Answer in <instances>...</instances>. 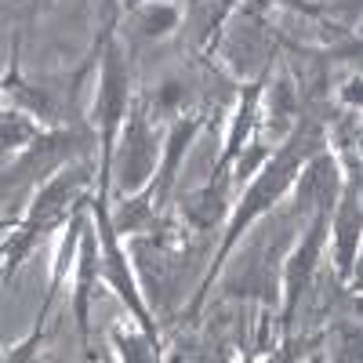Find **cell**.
Wrapping results in <instances>:
<instances>
[{
	"instance_id": "cell-15",
	"label": "cell",
	"mask_w": 363,
	"mask_h": 363,
	"mask_svg": "<svg viewBox=\"0 0 363 363\" xmlns=\"http://www.w3.org/2000/svg\"><path fill=\"white\" fill-rule=\"evenodd\" d=\"M272 109H277L280 116H287V113L294 109V95H291L287 84H277V102H272Z\"/></svg>"
},
{
	"instance_id": "cell-4",
	"label": "cell",
	"mask_w": 363,
	"mask_h": 363,
	"mask_svg": "<svg viewBox=\"0 0 363 363\" xmlns=\"http://www.w3.org/2000/svg\"><path fill=\"white\" fill-rule=\"evenodd\" d=\"M116 174L124 193L142 189L145 178L153 174V138H149L142 116H131V124L124 128V149L116 157Z\"/></svg>"
},
{
	"instance_id": "cell-13",
	"label": "cell",
	"mask_w": 363,
	"mask_h": 363,
	"mask_svg": "<svg viewBox=\"0 0 363 363\" xmlns=\"http://www.w3.org/2000/svg\"><path fill=\"white\" fill-rule=\"evenodd\" d=\"M182 102V84L178 80H167L164 87H160V95H157V106L160 109H174Z\"/></svg>"
},
{
	"instance_id": "cell-18",
	"label": "cell",
	"mask_w": 363,
	"mask_h": 363,
	"mask_svg": "<svg viewBox=\"0 0 363 363\" xmlns=\"http://www.w3.org/2000/svg\"><path fill=\"white\" fill-rule=\"evenodd\" d=\"M359 309H363V301H359Z\"/></svg>"
},
{
	"instance_id": "cell-8",
	"label": "cell",
	"mask_w": 363,
	"mask_h": 363,
	"mask_svg": "<svg viewBox=\"0 0 363 363\" xmlns=\"http://www.w3.org/2000/svg\"><path fill=\"white\" fill-rule=\"evenodd\" d=\"M258 95H262V84H251V87H247V95H244V102H240V109H236V124H233V135H229V145H225L222 167L233 164V160L240 157V149H244V138H247L251 128H255V106H258Z\"/></svg>"
},
{
	"instance_id": "cell-6",
	"label": "cell",
	"mask_w": 363,
	"mask_h": 363,
	"mask_svg": "<svg viewBox=\"0 0 363 363\" xmlns=\"http://www.w3.org/2000/svg\"><path fill=\"white\" fill-rule=\"evenodd\" d=\"M87 182V174L84 171H73V174H58L55 182H48L44 186V193L37 196V203H33V211H29V222H26V233L29 236H37V229H40V222H48V218H55V211L62 207V203H69V196Z\"/></svg>"
},
{
	"instance_id": "cell-5",
	"label": "cell",
	"mask_w": 363,
	"mask_h": 363,
	"mask_svg": "<svg viewBox=\"0 0 363 363\" xmlns=\"http://www.w3.org/2000/svg\"><path fill=\"white\" fill-rule=\"evenodd\" d=\"M323 236H327V211H320V218L313 222L309 236L301 240V247L294 251V258L287 262V320L294 316V306H298V298L301 291H306L309 277H313V269H316V258H320V247H323Z\"/></svg>"
},
{
	"instance_id": "cell-12",
	"label": "cell",
	"mask_w": 363,
	"mask_h": 363,
	"mask_svg": "<svg viewBox=\"0 0 363 363\" xmlns=\"http://www.w3.org/2000/svg\"><path fill=\"white\" fill-rule=\"evenodd\" d=\"M178 22V11L174 8H145L142 11V33L145 37H160V33H171V26Z\"/></svg>"
},
{
	"instance_id": "cell-10",
	"label": "cell",
	"mask_w": 363,
	"mask_h": 363,
	"mask_svg": "<svg viewBox=\"0 0 363 363\" xmlns=\"http://www.w3.org/2000/svg\"><path fill=\"white\" fill-rule=\"evenodd\" d=\"M95 284V236H84L80 244V280H77V327L80 338H87V294Z\"/></svg>"
},
{
	"instance_id": "cell-2",
	"label": "cell",
	"mask_w": 363,
	"mask_h": 363,
	"mask_svg": "<svg viewBox=\"0 0 363 363\" xmlns=\"http://www.w3.org/2000/svg\"><path fill=\"white\" fill-rule=\"evenodd\" d=\"M95 207V215H99V229H102V247H106V272H109V284H113V291L128 301V309L135 313V320L142 323V330L149 335V342L157 345V327H153V320H149V313H145V306H142V298H138V291H135V280H131V269H128V258H124V251H120V244H116V236H113V229H109V215H106V193L91 203Z\"/></svg>"
},
{
	"instance_id": "cell-16",
	"label": "cell",
	"mask_w": 363,
	"mask_h": 363,
	"mask_svg": "<svg viewBox=\"0 0 363 363\" xmlns=\"http://www.w3.org/2000/svg\"><path fill=\"white\" fill-rule=\"evenodd\" d=\"M342 95H345V102H352V106H363V80H349Z\"/></svg>"
},
{
	"instance_id": "cell-11",
	"label": "cell",
	"mask_w": 363,
	"mask_h": 363,
	"mask_svg": "<svg viewBox=\"0 0 363 363\" xmlns=\"http://www.w3.org/2000/svg\"><path fill=\"white\" fill-rule=\"evenodd\" d=\"M215 200H218V186L196 193V196L186 203V218L196 222V225H211V222H215V215H218V203H215Z\"/></svg>"
},
{
	"instance_id": "cell-3",
	"label": "cell",
	"mask_w": 363,
	"mask_h": 363,
	"mask_svg": "<svg viewBox=\"0 0 363 363\" xmlns=\"http://www.w3.org/2000/svg\"><path fill=\"white\" fill-rule=\"evenodd\" d=\"M124 102H128V69L124 58H120V48L109 44L106 48V66H102V91H99V120H102V189H106V167H109V149L116 138V124L124 116Z\"/></svg>"
},
{
	"instance_id": "cell-9",
	"label": "cell",
	"mask_w": 363,
	"mask_h": 363,
	"mask_svg": "<svg viewBox=\"0 0 363 363\" xmlns=\"http://www.w3.org/2000/svg\"><path fill=\"white\" fill-rule=\"evenodd\" d=\"M196 120H182V124L171 128V138H167V157H164V167H160V196L171 189V182H174V171L182 164V153H186V145L193 142L196 135Z\"/></svg>"
},
{
	"instance_id": "cell-1",
	"label": "cell",
	"mask_w": 363,
	"mask_h": 363,
	"mask_svg": "<svg viewBox=\"0 0 363 363\" xmlns=\"http://www.w3.org/2000/svg\"><path fill=\"white\" fill-rule=\"evenodd\" d=\"M298 153H301V138H291V142L284 145V153L262 167V174L255 178V186L244 193V200H240L236 215H233V222H229L225 244H222V251H218V265H222V262H225V255L236 247L240 233H244V229L262 215V211H265L269 203H277V196L291 186V178H294V171H298Z\"/></svg>"
},
{
	"instance_id": "cell-14",
	"label": "cell",
	"mask_w": 363,
	"mask_h": 363,
	"mask_svg": "<svg viewBox=\"0 0 363 363\" xmlns=\"http://www.w3.org/2000/svg\"><path fill=\"white\" fill-rule=\"evenodd\" d=\"M22 138H29V128L22 124L18 116H4V145H11V142H22Z\"/></svg>"
},
{
	"instance_id": "cell-17",
	"label": "cell",
	"mask_w": 363,
	"mask_h": 363,
	"mask_svg": "<svg viewBox=\"0 0 363 363\" xmlns=\"http://www.w3.org/2000/svg\"><path fill=\"white\" fill-rule=\"evenodd\" d=\"M128 4H131V8H135V4H142V0H128Z\"/></svg>"
},
{
	"instance_id": "cell-7",
	"label": "cell",
	"mask_w": 363,
	"mask_h": 363,
	"mask_svg": "<svg viewBox=\"0 0 363 363\" xmlns=\"http://www.w3.org/2000/svg\"><path fill=\"white\" fill-rule=\"evenodd\" d=\"M359 233H363V218H359V207H356V196L345 193V203H342V215L335 222V236H338V265L349 277L352 272V262H356V244H359Z\"/></svg>"
}]
</instances>
